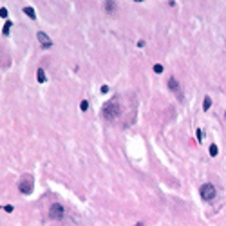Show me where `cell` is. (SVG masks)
I'll list each match as a JSON object with an SVG mask.
<instances>
[{"instance_id":"obj_12","label":"cell","mask_w":226,"mask_h":226,"mask_svg":"<svg viewBox=\"0 0 226 226\" xmlns=\"http://www.w3.org/2000/svg\"><path fill=\"white\" fill-rule=\"evenodd\" d=\"M210 156H212V157L217 156V145H210Z\"/></svg>"},{"instance_id":"obj_5","label":"cell","mask_w":226,"mask_h":226,"mask_svg":"<svg viewBox=\"0 0 226 226\" xmlns=\"http://www.w3.org/2000/svg\"><path fill=\"white\" fill-rule=\"evenodd\" d=\"M36 38H38V42L42 43V49H49V47H52V40L43 31H38V33H36Z\"/></svg>"},{"instance_id":"obj_8","label":"cell","mask_w":226,"mask_h":226,"mask_svg":"<svg viewBox=\"0 0 226 226\" xmlns=\"http://www.w3.org/2000/svg\"><path fill=\"white\" fill-rule=\"evenodd\" d=\"M36 78H38V82H40V83L47 82V78H45V71H43L42 67H38V71H36Z\"/></svg>"},{"instance_id":"obj_10","label":"cell","mask_w":226,"mask_h":226,"mask_svg":"<svg viewBox=\"0 0 226 226\" xmlns=\"http://www.w3.org/2000/svg\"><path fill=\"white\" fill-rule=\"evenodd\" d=\"M210 105H212V98H210V96H206L205 102H203V109H205V111H208V109H210Z\"/></svg>"},{"instance_id":"obj_1","label":"cell","mask_w":226,"mask_h":226,"mask_svg":"<svg viewBox=\"0 0 226 226\" xmlns=\"http://www.w3.org/2000/svg\"><path fill=\"white\" fill-rule=\"evenodd\" d=\"M120 112H121V105H120L118 96H114L111 102H107L105 105H103V118L109 120V121L116 120V118L120 116Z\"/></svg>"},{"instance_id":"obj_4","label":"cell","mask_w":226,"mask_h":226,"mask_svg":"<svg viewBox=\"0 0 226 226\" xmlns=\"http://www.w3.org/2000/svg\"><path fill=\"white\" fill-rule=\"evenodd\" d=\"M215 186L212 185V183H205V185L201 186V197L205 199V201H214L215 199Z\"/></svg>"},{"instance_id":"obj_2","label":"cell","mask_w":226,"mask_h":226,"mask_svg":"<svg viewBox=\"0 0 226 226\" xmlns=\"http://www.w3.org/2000/svg\"><path fill=\"white\" fill-rule=\"evenodd\" d=\"M33 188H34V179H33V175H24L20 179V183H18V190H20L24 195H29L33 192Z\"/></svg>"},{"instance_id":"obj_3","label":"cell","mask_w":226,"mask_h":226,"mask_svg":"<svg viewBox=\"0 0 226 226\" xmlns=\"http://www.w3.org/2000/svg\"><path fill=\"white\" fill-rule=\"evenodd\" d=\"M63 215H65V206L62 203H52L49 208V217L52 221H62Z\"/></svg>"},{"instance_id":"obj_18","label":"cell","mask_w":226,"mask_h":226,"mask_svg":"<svg viewBox=\"0 0 226 226\" xmlns=\"http://www.w3.org/2000/svg\"><path fill=\"white\" fill-rule=\"evenodd\" d=\"M201 136H203V130H199V129H197V139H199V141H201V139H203V138H201Z\"/></svg>"},{"instance_id":"obj_13","label":"cell","mask_w":226,"mask_h":226,"mask_svg":"<svg viewBox=\"0 0 226 226\" xmlns=\"http://www.w3.org/2000/svg\"><path fill=\"white\" fill-rule=\"evenodd\" d=\"M154 72L161 74V72H163V65H161V63H156V65H154Z\"/></svg>"},{"instance_id":"obj_11","label":"cell","mask_w":226,"mask_h":226,"mask_svg":"<svg viewBox=\"0 0 226 226\" xmlns=\"http://www.w3.org/2000/svg\"><path fill=\"white\" fill-rule=\"evenodd\" d=\"M114 6H116L114 2H105V11H107V13H111V11H114Z\"/></svg>"},{"instance_id":"obj_9","label":"cell","mask_w":226,"mask_h":226,"mask_svg":"<svg viewBox=\"0 0 226 226\" xmlns=\"http://www.w3.org/2000/svg\"><path fill=\"white\" fill-rule=\"evenodd\" d=\"M11 27H13V22H11V20H7L6 24H4V27H2V33H4V34H9Z\"/></svg>"},{"instance_id":"obj_16","label":"cell","mask_w":226,"mask_h":226,"mask_svg":"<svg viewBox=\"0 0 226 226\" xmlns=\"http://www.w3.org/2000/svg\"><path fill=\"white\" fill-rule=\"evenodd\" d=\"M2 210H4V212H7V214H11V212H13V206L6 205V206H2Z\"/></svg>"},{"instance_id":"obj_14","label":"cell","mask_w":226,"mask_h":226,"mask_svg":"<svg viewBox=\"0 0 226 226\" xmlns=\"http://www.w3.org/2000/svg\"><path fill=\"white\" fill-rule=\"evenodd\" d=\"M80 109H82V111H87V109H89V102H87V100H82V103H80Z\"/></svg>"},{"instance_id":"obj_15","label":"cell","mask_w":226,"mask_h":226,"mask_svg":"<svg viewBox=\"0 0 226 226\" xmlns=\"http://www.w3.org/2000/svg\"><path fill=\"white\" fill-rule=\"evenodd\" d=\"M0 18H7V9L6 7H0Z\"/></svg>"},{"instance_id":"obj_7","label":"cell","mask_w":226,"mask_h":226,"mask_svg":"<svg viewBox=\"0 0 226 226\" xmlns=\"http://www.w3.org/2000/svg\"><path fill=\"white\" fill-rule=\"evenodd\" d=\"M168 89L174 91V93H179V83H177L175 78H170V80H168Z\"/></svg>"},{"instance_id":"obj_6","label":"cell","mask_w":226,"mask_h":226,"mask_svg":"<svg viewBox=\"0 0 226 226\" xmlns=\"http://www.w3.org/2000/svg\"><path fill=\"white\" fill-rule=\"evenodd\" d=\"M24 13H25L31 20H36V11L33 9L31 6H25V7H24Z\"/></svg>"},{"instance_id":"obj_17","label":"cell","mask_w":226,"mask_h":226,"mask_svg":"<svg viewBox=\"0 0 226 226\" xmlns=\"http://www.w3.org/2000/svg\"><path fill=\"white\" fill-rule=\"evenodd\" d=\"M102 93H103V94L109 93V87H107V85H102Z\"/></svg>"}]
</instances>
